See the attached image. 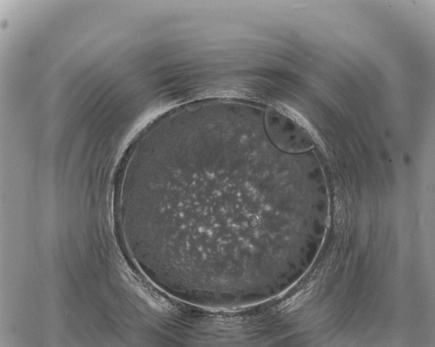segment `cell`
Listing matches in <instances>:
<instances>
[{"instance_id": "1", "label": "cell", "mask_w": 435, "mask_h": 347, "mask_svg": "<svg viewBox=\"0 0 435 347\" xmlns=\"http://www.w3.org/2000/svg\"><path fill=\"white\" fill-rule=\"evenodd\" d=\"M266 120L270 137L284 151L302 153L321 147V139L310 123L287 105L278 103L270 107Z\"/></svg>"}]
</instances>
